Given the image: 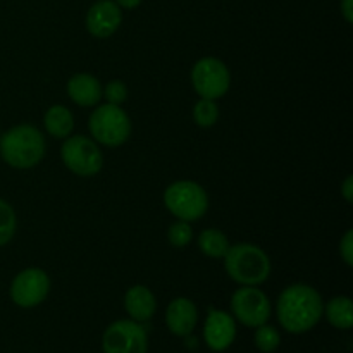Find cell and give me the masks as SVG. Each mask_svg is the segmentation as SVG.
Here are the masks:
<instances>
[{
	"instance_id": "cell-1",
	"label": "cell",
	"mask_w": 353,
	"mask_h": 353,
	"mask_svg": "<svg viewBox=\"0 0 353 353\" xmlns=\"http://www.w3.org/2000/svg\"><path fill=\"white\" fill-rule=\"evenodd\" d=\"M276 310L285 331L302 334L317 326L324 314V302L316 288L305 283H295L283 290Z\"/></svg>"
},
{
	"instance_id": "cell-2",
	"label": "cell",
	"mask_w": 353,
	"mask_h": 353,
	"mask_svg": "<svg viewBox=\"0 0 353 353\" xmlns=\"http://www.w3.org/2000/svg\"><path fill=\"white\" fill-rule=\"evenodd\" d=\"M0 157L14 169H31L45 157V138L31 124H17L0 138Z\"/></svg>"
},
{
	"instance_id": "cell-3",
	"label": "cell",
	"mask_w": 353,
	"mask_h": 353,
	"mask_svg": "<svg viewBox=\"0 0 353 353\" xmlns=\"http://www.w3.org/2000/svg\"><path fill=\"white\" fill-rule=\"evenodd\" d=\"M226 274L241 286H259L271 276L269 255L254 243L230 245L223 257Z\"/></svg>"
},
{
	"instance_id": "cell-4",
	"label": "cell",
	"mask_w": 353,
	"mask_h": 353,
	"mask_svg": "<svg viewBox=\"0 0 353 353\" xmlns=\"http://www.w3.org/2000/svg\"><path fill=\"white\" fill-rule=\"evenodd\" d=\"M164 205L176 219L195 223L209 209V195L202 185L190 179L174 181L165 188Z\"/></svg>"
},
{
	"instance_id": "cell-5",
	"label": "cell",
	"mask_w": 353,
	"mask_h": 353,
	"mask_svg": "<svg viewBox=\"0 0 353 353\" xmlns=\"http://www.w3.org/2000/svg\"><path fill=\"white\" fill-rule=\"evenodd\" d=\"M88 130L97 143L116 148L126 143L130 138L131 119L121 105L102 103L97 105L90 116Z\"/></svg>"
},
{
	"instance_id": "cell-6",
	"label": "cell",
	"mask_w": 353,
	"mask_h": 353,
	"mask_svg": "<svg viewBox=\"0 0 353 353\" xmlns=\"http://www.w3.org/2000/svg\"><path fill=\"white\" fill-rule=\"evenodd\" d=\"M61 159L65 168L76 176L92 178L103 168V154L95 140L83 134L65 138L61 147Z\"/></svg>"
},
{
	"instance_id": "cell-7",
	"label": "cell",
	"mask_w": 353,
	"mask_h": 353,
	"mask_svg": "<svg viewBox=\"0 0 353 353\" xmlns=\"http://www.w3.org/2000/svg\"><path fill=\"white\" fill-rule=\"evenodd\" d=\"M192 85L200 99L219 100L231 86V72L221 59L202 57L192 69Z\"/></svg>"
},
{
	"instance_id": "cell-8",
	"label": "cell",
	"mask_w": 353,
	"mask_h": 353,
	"mask_svg": "<svg viewBox=\"0 0 353 353\" xmlns=\"http://www.w3.org/2000/svg\"><path fill=\"white\" fill-rule=\"evenodd\" d=\"M48 293H50V278L40 268H28L17 272L9 288L10 300L23 309H33L43 303Z\"/></svg>"
},
{
	"instance_id": "cell-9",
	"label": "cell",
	"mask_w": 353,
	"mask_h": 353,
	"mask_svg": "<svg viewBox=\"0 0 353 353\" xmlns=\"http://www.w3.org/2000/svg\"><path fill=\"white\" fill-rule=\"evenodd\" d=\"M231 312L247 327H259L271 317V302L257 286H241L231 296Z\"/></svg>"
},
{
	"instance_id": "cell-10",
	"label": "cell",
	"mask_w": 353,
	"mask_h": 353,
	"mask_svg": "<svg viewBox=\"0 0 353 353\" xmlns=\"http://www.w3.org/2000/svg\"><path fill=\"white\" fill-rule=\"evenodd\" d=\"M103 353H147V331L133 319H121L110 324L102 336Z\"/></svg>"
},
{
	"instance_id": "cell-11",
	"label": "cell",
	"mask_w": 353,
	"mask_h": 353,
	"mask_svg": "<svg viewBox=\"0 0 353 353\" xmlns=\"http://www.w3.org/2000/svg\"><path fill=\"white\" fill-rule=\"evenodd\" d=\"M123 23V10L114 0H99L86 12V30L92 37L109 38L119 30Z\"/></svg>"
},
{
	"instance_id": "cell-12",
	"label": "cell",
	"mask_w": 353,
	"mask_h": 353,
	"mask_svg": "<svg viewBox=\"0 0 353 353\" xmlns=\"http://www.w3.org/2000/svg\"><path fill=\"white\" fill-rule=\"evenodd\" d=\"M236 338V324L233 316L224 310H210L203 324V340L214 352H224Z\"/></svg>"
},
{
	"instance_id": "cell-13",
	"label": "cell",
	"mask_w": 353,
	"mask_h": 353,
	"mask_svg": "<svg viewBox=\"0 0 353 353\" xmlns=\"http://www.w3.org/2000/svg\"><path fill=\"white\" fill-rule=\"evenodd\" d=\"M199 323V310L190 299L179 296L168 305L165 324L176 336H190Z\"/></svg>"
},
{
	"instance_id": "cell-14",
	"label": "cell",
	"mask_w": 353,
	"mask_h": 353,
	"mask_svg": "<svg viewBox=\"0 0 353 353\" xmlns=\"http://www.w3.org/2000/svg\"><path fill=\"white\" fill-rule=\"evenodd\" d=\"M102 83L90 72L72 74L68 81V95L76 105L95 107L102 100Z\"/></svg>"
},
{
	"instance_id": "cell-15",
	"label": "cell",
	"mask_w": 353,
	"mask_h": 353,
	"mask_svg": "<svg viewBox=\"0 0 353 353\" xmlns=\"http://www.w3.org/2000/svg\"><path fill=\"white\" fill-rule=\"evenodd\" d=\"M124 307L131 319L137 323H147L157 310V300L147 286L134 285L124 295Z\"/></svg>"
},
{
	"instance_id": "cell-16",
	"label": "cell",
	"mask_w": 353,
	"mask_h": 353,
	"mask_svg": "<svg viewBox=\"0 0 353 353\" xmlns=\"http://www.w3.org/2000/svg\"><path fill=\"white\" fill-rule=\"evenodd\" d=\"M43 124L50 137L65 140L68 137H71L72 130H74V116L68 107L55 103V105L48 107V110L45 112Z\"/></svg>"
},
{
	"instance_id": "cell-17",
	"label": "cell",
	"mask_w": 353,
	"mask_h": 353,
	"mask_svg": "<svg viewBox=\"0 0 353 353\" xmlns=\"http://www.w3.org/2000/svg\"><path fill=\"white\" fill-rule=\"evenodd\" d=\"M327 321L336 330H350L353 326V303L348 296H334L324 305Z\"/></svg>"
},
{
	"instance_id": "cell-18",
	"label": "cell",
	"mask_w": 353,
	"mask_h": 353,
	"mask_svg": "<svg viewBox=\"0 0 353 353\" xmlns=\"http://www.w3.org/2000/svg\"><path fill=\"white\" fill-rule=\"evenodd\" d=\"M199 248L205 257L223 259L228 248H230V240H228V236L221 230L209 228V230H203L200 233Z\"/></svg>"
},
{
	"instance_id": "cell-19",
	"label": "cell",
	"mask_w": 353,
	"mask_h": 353,
	"mask_svg": "<svg viewBox=\"0 0 353 353\" xmlns=\"http://www.w3.org/2000/svg\"><path fill=\"white\" fill-rule=\"evenodd\" d=\"M193 121L200 128H212L219 121V107L217 100L200 99L193 107Z\"/></svg>"
},
{
	"instance_id": "cell-20",
	"label": "cell",
	"mask_w": 353,
	"mask_h": 353,
	"mask_svg": "<svg viewBox=\"0 0 353 353\" xmlns=\"http://www.w3.org/2000/svg\"><path fill=\"white\" fill-rule=\"evenodd\" d=\"M17 230V217L12 205L7 200L0 199V248L6 247L14 238Z\"/></svg>"
},
{
	"instance_id": "cell-21",
	"label": "cell",
	"mask_w": 353,
	"mask_h": 353,
	"mask_svg": "<svg viewBox=\"0 0 353 353\" xmlns=\"http://www.w3.org/2000/svg\"><path fill=\"white\" fill-rule=\"evenodd\" d=\"M254 341H255V347H257L261 352L272 353L278 350L279 345H281V334H279V331L276 330L274 326H269V324L265 323L257 327Z\"/></svg>"
},
{
	"instance_id": "cell-22",
	"label": "cell",
	"mask_w": 353,
	"mask_h": 353,
	"mask_svg": "<svg viewBox=\"0 0 353 353\" xmlns=\"http://www.w3.org/2000/svg\"><path fill=\"white\" fill-rule=\"evenodd\" d=\"M168 240L169 245L174 248H185L186 245H190V241L193 240V230L190 223L179 219L172 223L168 230Z\"/></svg>"
},
{
	"instance_id": "cell-23",
	"label": "cell",
	"mask_w": 353,
	"mask_h": 353,
	"mask_svg": "<svg viewBox=\"0 0 353 353\" xmlns=\"http://www.w3.org/2000/svg\"><path fill=\"white\" fill-rule=\"evenodd\" d=\"M102 99H105V103L123 105L128 99V86L121 79H112L102 88Z\"/></svg>"
},
{
	"instance_id": "cell-24",
	"label": "cell",
	"mask_w": 353,
	"mask_h": 353,
	"mask_svg": "<svg viewBox=\"0 0 353 353\" xmlns=\"http://www.w3.org/2000/svg\"><path fill=\"white\" fill-rule=\"evenodd\" d=\"M340 255L348 268L353 265V231L348 230L340 240Z\"/></svg>"
},
{
	"instance_id": "cell-25",
	"label": "cell",
	"mask_w": 353,
	"mask_h": 353,
	"mask_svg": "<svg viewBox=\"0 0 353 353\" xmlns=\"http://www.w3.org/2000/svg\"><path fill=\"white\" fill-rule=\"evenodd\" d=\"M341 195H343L345 202L352 203L353 202V178L352 176H347V179L341 185Z\"/></svg>"
},
{
	"instance_id": "cell-26",
	"label": "cell",
	"mask_w": 353,
	"mask_h": 353,
	"mask_svg": "<svg viewBox=\"0 0 353 353\" xmlns=\"http://www.w3.org/2000/svg\"><path fill=\"white\" fill-rule=\"evenodd\" d=\"M341 14L348 24L353 23V0H341Z\"/></svg>"
},
{
	"instance_id": "cell-27",
	"label": "cell",
	"mask_w": 353,
	"mask_h": 353,
	"mask_svg": "<svg viewBox=\"0 0 353 353\" xmlns=\"http://www.w3.org/2000/svg\"><path fill=\"white\" fill-rule=\"evenodd\" d=\"M121 9H137L141 3V0H114Z\"/></svg>"
}]
</instances>
